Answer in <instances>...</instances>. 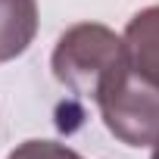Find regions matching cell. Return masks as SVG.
<instances>
[{
    "label": "cell",
    "instance_id": "cell-3",
    "mask_svg": "<svg viewBox=\"0 0 159 159\" xmlns=\"http://www.w3.org/2000/svg\"><path fill=\"white\" fill-rule=\"evenodd\" d=\"M125 44L131 66L153 84H159V7H147L131 16L125 28Z\"/></svg>",
    "mask_w": 159,
    "mask_h": 159
},
{
    "label": "cell",
    "instance_id": "cell-4",
    "mask_svg": "<svg viewBox=\"0 0 159 159\" xmlns=\"http://www.w3.org/2000/svg\"><path fill=\"white\" fill-rule=\"evenodd\" d=\"M38 34L34 0H0V62H10L28 50Z\"/></svg>",
    "mask_w": 159,
    "mask_h": 159
},
{
    "label": "cell",
    "instance_id": "cell-1",
    "mask_svg": "<svg viewBox=\"0 0 159 159\" xmlns=\"http://www.w3.org/2000/svg\"><path fill=\"white\" fill-rule=\"evenodd\" d=\"M53 75L72 94L100 100L119 78L131 69L128 44L112 28L97 22L72 25L53 50Z\"/></svg>",
    "mask_w": 159,
    "mask_h": 159
},
{
    "label": "cell",
    "instance_id": "cell-2",
    "mask_svg": "<svg viewBox=\"0 0 159 159\" xmlns=\"http://www.w3.org/2000/svg\"><path fill=\"white\" fill-rule=\"evenodd\" d=\"M109 134L128 147H150L159 140V84L134 66L97 100Z\"/></svg>",
    "mask_w": 159,
    "mask_h": 159
},
{
    "label": "cell",
    "instance_id": "cell-6",
    "mask_svg": "<svg viewBox=\"0 0 159 159\" xmlns=\"http://www.w3.org/2000/svg\"><path fill=\"white\" fill-rule=\"evenodd\" d=\"M150 159H159V140L153 143V156H150Z\"/></svg>",
    "mask_w": 159,
    "mask_h": 159
},
{
    "label": "cell",
    "instance_id": "cell-5",
    "mask_svg": "<svg viewBox=\"0 0 159 159\" xmlns=\"http://www.w3.org/2000/svg\"><path fill=\"white\" fill-rule=\"evenodd\" d=\"M7 159H81V156L75 150H69L66 143H56V140H25Z\"/></svg>",
    "mask_w": 159,
    "mask_h": 159
}]
</instances>
